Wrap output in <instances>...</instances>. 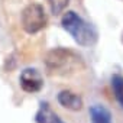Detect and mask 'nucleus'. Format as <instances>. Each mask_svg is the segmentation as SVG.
<instances>
[{
    "mask_svg": "<svg viewBox=\"0 0 123 123\" xmlns=\"http://www.w3.org/2000/svg\"><path fill=\"white\" fill-rule=\"evenodd\" d=\"M43 64L46 74L51 77H68L86 68V62L78 52L62 46L48 51Z\"/></svg>",
    "mask_w": 123,
    "mask_h": 123,
    "instance_id": "nucleus-1",
    "label": "nucleus"
},
{
    "mask_svg": "<svg viewBox=\"0 0 123 123\" xmlns=\"http://www.w3.org/2000/svg\"><path fill=\"white\" fill-rule=\"evenodd\" d=\"M61 26L80 46L91 48L98 42L97 28L74 10H68L62 15Z\"/></svg>",
    "mask_w": 123,
    "mask_h": 123,
    "instance_id": "nucleus-2",
    "label": "nucleus"
},
{
    "mask_svg": "<svg viewBox=\"0 0 123 123\" xmlns=\"http://www.w3.org/2000/svg\"><path fill=\"white\" fill-rule=\"evenodd\" d=\"M20 23L26 33L35 35L46 28L48 25V16L45 13V9L39 3H31L28 5L20 15Z\"/></svg>",
    "mask_w": 123,
    "mask_h": 123,
    "instance_id": "nucleus-3",
    "label": "nucleus"
},
{
    "mask_svg": "<svg viewBox=\"0 0 123 123\" xmlns=\"http://www.w3.org/2000/svg\"><path fill=\"white\" fill-rule=\"evenodd\" d=\"M19 86L25 93L33 94L42 90L43 87V78L42 74L36 68H25L20 71L19 75Z\"/></svg>",
    "mask_w": 123,
    "mask_h": 123,
    "instance_id": "nucleus-4",
    "label": "nucleus"
},
{
    "mask_svg": "<svg viewBox=\"0 0 123 123\" xmlns=\"http://www.w3.org/2000/svg\"><path fill=\"white\" fill-rule=\"evenodd\" d=\"M56 101L59 103L61 107L71 111H80L84 106L83 97L71 90H61L56 96Z\"/></svg>",
    "mask_w": 123,
    "mask_h": 123,
    "instance_id": "nucleus-5",
    "label": "nucleus"
},
{
    "mask_svg": "<svg viewBox=\"0 0 123 123\" xmlns=\"http://www.w3.org/2000/svg\"><path fill=\"white\" fill-rule=\"evenodd\" d=\"M35 122L36 123H65L49 106L48 101H41L39 107L35 113Z\"/></svg>",
    "mask_w": 123,
    "mask_h": 123,
    "instance_id": "nucleus-6",
    "label": "nucleus"
},
{
    "mask_svg": "<svg viewBox=\"0 0 123 123\" xmlns=\"http://www.w3.org/2000/svg\"><path fill=\"white\" fill-rule=\"evenodd\" d=\"M91 123H113L111 113L103 104H93L88 110Z\"/></svg>",
    "mask_w": 123,
    "mask_h": 123,
    "instance_id": "nucleus-7",
    "label": "nucleus"
},
{
    "mask_svg": "<svg viewBox=\"0 0 123 123\" xmlns=\"http://www.w3.org/2000/svg\"><path fill=\"white\" fill-rule=\"evenodd\" d=\"M110 87H111V91H113L116 101L123 109V75L119 73L113 74L110 78Z\"/></svg>",
    "mask_w": 123,
    "mask_h": 123,
    "instance_id": "nucleus-8",
    "label": "nucleus"
},
{
    "mask_svg": "<svg viewBox=\"0 0 123 123\" xmlns=\"http://www.w3.org/2000/svg\"><path fill=\"white\" fill-rule=\"evenodd\" d=\"M46 2H48L49 9H51V13L54 16L61 15V13L67 9V6L70 5V0H46Z\"/></svg>",
    "mask_w": 123,
    "mask_h": 123,
    "instance_id": "nucleus-9",
    "label": "nucleus"
},
{
    "mask_svg": "<svg viewBox=\"0 0 123 123\" xmlns=\"http://www.w3.org/2000/svg\"><path fill=\"white\" fill-rule=\"evenodd\" d=\"M120 41H122V43H123V32H122V35H120Z\"/></svg>",
    "mask_w": 123,
    "mask_h": 123,
    "instance_id": "nucleus-10",
    "label": "nucleus"
}]
</instances>
